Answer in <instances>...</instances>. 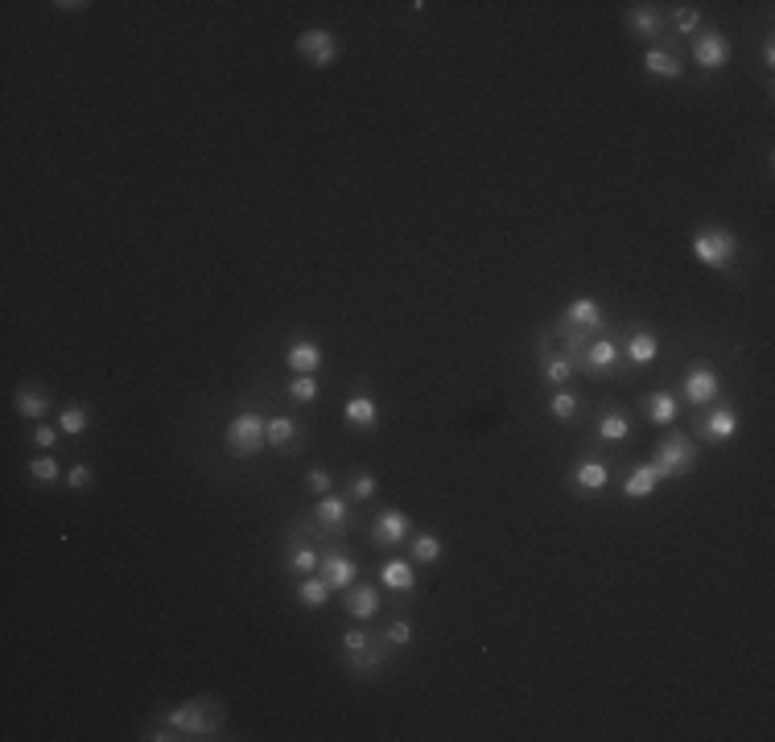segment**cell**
Masks as SVG:
<instances>
[{
  "label": "cell",
  "instance_id": "cell-1",
  "mask_svg": "<svg viewBox=\"0 0 775 742\" xmlns=\"http://www.w3.org/2000/svg\"><path fill=\"white\" fill-rule=\"evenodd\" d=\"M161 722H170L190 742H211V738H219V730L227 722V710L215 697H190V701L174 705V710H165Z\"/></svg>",
  "mask_w": 775,
  "mask_h": 742
},
{
  "label": "cell",
  "instance_id": "cell-2",
  "mask_svg": "<svg viewBox=\"0 0 775 742\" xmlns=\"http://www.w3.org/2000/svg\"><path fill=\"white\" fill-rule=\"evenodd\" d=\"M693 256L710 268V273H730V268L738 264V252H743V244H738V235L722 223H705L693 231V240H689Z\"/></svg>",
  "mask_w": 775,
  "mask_h": 742
},
{
  "label": "cell",
  "instance_id": "cell-3",
  "mask_svg": "<svg viewBox=\"0 0 775 742\" xmlns=\"http://www.w3.org/2000/svg\"><path fill=\"white\" fill-rule=\"evenodd\" d=\"M697 462H701V450H697V437H689V433H664L656 442V454H652V466H656L660 483L693 475Z\"/></svg>",
  "mask_w": 775,
  "mask_h": 742
},
{
  "label": "cell",
  "instance_id": "cell-4",
  "mask_svg": "<svg viewBox=\"0 0 775 742\" xmlns=\"http://www.w3.org/2000/svg\"><path fill=\"white\" fill-rule=\"evenodd\" d=\"M268 417H260L256 409H244V413H235L227 425H223V446L231 458H256L268 450Z\"/></svg>",
  "mask_w": 775,
  "mask_h": 742
},
{
  "label": "cell",
  "instance_id": "cell-5",
  "mask_svg": "<svg viewBox=\"0 0 775 742\" xmlns=\"http://www.w3.org/2000/svg\"><path fill=\"white\" fill-rule=\"evenodd\" d=\"M677 400L685 404V409H693V413H697V409H710V404H718V400H722V371H718L714 363H705V359L689 363L685 376H681Z\"/></svg>",
  "mask_w": 775,
  "mask_h": 742
},
{
  "label": "cell",
  "instance_id": "cell-6",
  "mask_svg": "<svg viewBox=\"0 0 775 742\" xmlns=\"http://www.w3.org/2000/svg\"><path fill=\"white\" fill-rule=\"evenodd\" d=\"M689 437H701V442H714V446H730L738 437V413L730 404H710V409H697L689 417Z\"/></svg>",
  "mask_w": 775,
  "mask_h": 742
},
{
  "label": "cell",
  "instance_id": "cell-7",
  "mask_svg": "<svg viewBox=\"0 0 775 742\" xmlns=\"http://www.w3.org/2000/svg\"><path fill=\"white\" fill-rule=\"evenodd\" d=\"M689 54H693V62H697V71H705V75H722L726 66H730V58H734V46H730V38L722 29H701L697 38L689 42Z\"/></svg>",
  "mask_w": 775,
  "mask_h": 742
},
{
  "label": "cell",
  "instance_id": "cell-8",
  "mask_svg": "<svg viewBox=\"0 0 775 742\" xmlns=\"http://www.w3.org/2000/svg\"><path fill=\"white\" fill-rule=\"evenodd\" d=\"M293 50L306 58L314 71H330V66L339 62V38H334V29H322V25L301 29L297 42H293Z\"/></svg>",
  "mask_w": 775,
  "mask_h": 742
},
{
  "label": "cell",
  "instance_id": "cell-9",
  "mask_svg": "<svg viewBox=\"0 0 775 742\" xmlns=\"http://www.w3.org/2000/svg\"><path fill=\"white\" fill-rule=\"evenodd\" d=\"M623 29L639 42H664L668 38V25H664V9L660 5H644V0H635V5L623 9Z\"/></svg>",
  "mask_w": 775,
  "mask_h": 742
},
{
  "label": "cell",
  "instance_id": "cell-10",
  "mask_svg": "<svg viewBox=\"0 0 775 742\" xmlns=\"http://www.w3.org/2000/svg\"><path fill=\"white\" fill-rule=\"evenodd\" d=\"M606 483H611V466H606V458H598V454H582L574 466H569V487H574L578 495H602Z\"/></svg>",
  "mask_w": 775,
  "mask_h": 742
},
{
  "label": "cell",
  "instance_id": "cell-11",
  "mask_svg": "<svg viewBox=\"0 0 775 742\" xmlns=\"http://www.w3.org/2000/svg\"><path fill=\"white\" fill-rule=\"evenodd\" d=\"M318 573L326 578V586L330 590H347V586H355L359 582V561L347 553V549H339V545H330V549H322V565H318Z\"/></svg>",
  "mask_w": 775,
  "mask_h": 742
},
{
  "label": "cell",
  "instance_id": "cell-12",
  "mask_svg": "<svg viewBox=\"0 0 775 742\" xmlns=\"http://www.w3.org/2000/svg\"><path fill=\"white\" fill-rule=\"evenodd\" d=\"M310 520L318 524L322 536H339V532H347V524H351V499H347V495H334V491L322 495V499L314 503Z\"/></svg>",
  "mask_w": 775,
  "mask_h": 742
},
{
  "label": "cell",
  "instance_id": "cell-13",
  "mask_svg": "<svg viewBox=\"0 0 775 742\" xmlns=\"http://www.w3.org/2000/svg\"><path fill=\"white\" fill-rule=\"evenodd\" d=\"M409 536H413V520L400 508H388L372 520V536H367V541H372L376 549H396V545L409 541Z\"/></svg>",
  "mask_w": 775,
  "mask_h": 742
},
{
  "label": "cell",
  "instance_id": "cell-14",
  "mask_svg": "<svg viewBox=\"0 0 775 742\" xmlns=\"http://www.w3.org/2000/svg\"><path fill=\"white\" fill-rule=\"evenodd\" d=\"M281 557H285V569L293 573V578H310V573H318V565H322V549L310 545L306 532H289Z\"/></svg>",
  "mask_w": 775,
  "mask_h": 742
},
{
  "label": "cell",
  "instance_id": "cell-15",
  "mask_svg": "<svg viewBox=\"0 0 775 742\" xmlns=\"http://www.w3.org/2000/svg\"><path fill=\"white\" fill-rule=\"evenodd\" d=\"M623 363V351L615 339H606V334H598V339L586 343V355H582V376H611V371Z\"/></svg>",
  "mask_w": 775,
  "mask_h": 742
},
{
  "label": "cell",
  "instance_id": "cell-16",
  "mask_svg": "<svg viewBox=\"0 0 775 742\" xmlns=\"http://www.w3.org/2000/svg\"><path fill=\"white\" fill-rule=\"evenodd\" d=\"M623 359L631 367H652L660 359V334L652 326H631L623 339Z\"/></svg>",
  "mask_w": 775,
  "mask_h": 742
},
{
  "label": "cell",
  "instance_id": "cell-17",
  "mask_svg": "<svg viewBox=\"0 0 775 742\" xmlns=\"http://www.w3.org/2000/svg\"><path fill=\"white\" fill-rule=\"evenodd\" d=\"M561 322H569L574 330L590 334V339H598V334H606V314H602V306H598L594 297H574V301H569V306H565Z\"/></svg>",
  "mask_w": 775,
  "mask_h": 742
},
{
  "label": "cell",
  "instance_id": "cell-18",
  "mask_svg": "<svg viewBox=\"0 0 775 742\" xmlns=\"http://www.w3.org/2000/svg\"><path fill=\"white\" fill-rule=\"evenodd\" d=\"M281 359H285V367L293 371V376H318L322 363H326V351L314 339H289Z\"/></svg>",
  "mask_w": 775,
  "mask_h": 742
},
{
  "label": "cell",
  "instance_id": "cell-19",
  "mask_svg": "<svg viewBox=\"0 0 775 742\" xmlns=\"http://www.w3.org/2000/svg\"><path fill=\"white\" fill-rule=\"evenodd\" d=\"M343 421H347V429H355V433H376V425H380V404H376V396L351 392V396L343 400Z\"/></svg>",
  "mask_w": 775,
  "mask_h": 742
},
{
  "label": "cell",
  "instance_id": "cell-20",
  "mask_svg": "<svg viewBox=\"0 0 775 742\" xmlns=\"http://www.w3.org/2000/svg\"><path fill=\"white\" fill-rule=\"evenodd\" d=\"M343 611L351 623H363V619H376L380 615V586L372 582H355L343 590Z\"/></svg>",
  "mask_w": 775,
  "mask_h": 742
},
{
  "label": "cell",
  "instance_id": "cell-21",
  "mask_svg": "<svg viewBox=\"0 0 775 742\" xmlns=\"http://www.w3.org/2000/svg\"><path fill=\"white\" fill-rule=\"evenodd\" d=\"M639 409H644V417L660 429H672L681 421V400L677 392H668V388H656V392H644V400H639Z\"/></svg>",
  "mask_w": 775,
  "mask_h": 742
},
{
  "label": "cell",
  "instance_id": "cell-22",
  "mask_svg": "<svg viewBox=\"0 0 775 742\" xmlns=\"http://www.w3.org/2000/svg\"><path fill=\"white\" fill-rule=\"evenodd\" d=\"M536 367H541V384L553 392V388H565L569 380L578 376L574 371V363H569L561 351H549L541 339H536Z\"/></svg>",
  "mask_w": 775,
  "mask_h": 742
},
{
  "label": "cell",
  "instance_id": "cell-23",
  "mask_svg": "<svg viewBox=\"0 0 775 742\" xmlns=\"http://www.w3.org/2000/svg\"><path fill=\"white\" fill-rule=\"evenodd\" d=\"M644 71L660 83H677V79H685V62H681L677 46H652V50H644Z\"/></svg>",
  "mask_w": 775,
  "mask_h": 742
},
{
  "label": "cell",
  "instance_id": "cell-24",
  "mask_svg": "<svg viewBox=\"0 0 775 742\" xmlns=\"http://www.w3.org/2000/svg\"><path fill=\"white\" fill-rule=\"evenodd\" d=\"M50 392L42 388V384H17V392H13V413L21 417V421H42L46 413H50Z\"/></svg>",
  "mask_w": 775,
  "mask_h": 742
},
{
  "label": "cell",
  "instance_id": "cell-25",
  "mask_svg": "<svg viewBox=\"0 0 775 742\" xmlns=\"http://www.w3.org/2000/svg\"><path fill=\"white\" fill-rule=\"evenodd\" d=\"M380 586L392 590V594H413L417 590V569H413V561L384 557V565H380Z\"/></svg>",
  "mask_w": 775,
  "mask_h": 742
},
{
  "label": "cell",
  "instance_id": "cell-26",
  "mask_svg": "<svg viewBox=\"0 0 775 742\" xmlns=\"http://www.w3.org/2000/svg\"><path fill=\"white\" fill-rule=\"evenodd\" d=\"M623 499H652L656 491H660V475H656V466H652V458L648 462H635L631 470H627V479H623Z\"/></svg>",
  "mask_w": 775,
  "mask_h": 742
},
{
  "label": "cell",
  "instance_id": "cell-27",
  "mask_svg": "<svg viewBox=\"0 0 775 742\" xmlns=\"http://www.w3.org/2000/svg\"><path fill=\"white\" fill-rule=\"evenodd\" d=\"M664 25H668L672 38L693 42L697 33L705 29V17H701V9H697V5H672V9L664 13Z\"/></svg>",
  "mask_w": 775,
  "mask_h": 742
},
{
  "label": "cell",
  "instance_id": "cell-28",
  "mask_svg": "<svg viewBox=\"0 0 775 742\" xmlns=\"http://www.w3.org/2000/svg\"><path fill=\"white\" fill-rule=\"evenodd\" d=\"M594 437H598L602 446H619V442H627V437H631V417L619 413V409H602V413H598V425H594Z\"/></svg>",
  "mask_w": 775,
  "mask_h": 742
},
{
  "label": "cell",
  "instance_id": "cell-29",
  "mask_svg": "<svg viewBox=\"0 0 775 742\" xmlns=\"http://www.w3.org/2000/svg\"><path fill=\"white\" fill-rule=\"evenodd\" d=\"M264 437H268V450H277V454H289V450H297V442H301V425L293 421V417H268V429H264Z\"/></svg>",
  "mask_w": 775,
  "mask_h": 742
},
{
  "label": "cell",
  "instance_id": "cell-30",
  "mask_svg": "<svg viewBox=\"0 0 775 742\" xmlns=\"http://www.w3.org/2000/svg\"><path fill=\"white\" fill-rule=\"evenodd\" d=\"M545 409H549V417H553L557 425H574V421L582 417V396L569 388V384H565V388H553Z\"/></svg>",
  "mask_w": 775,
  "mask_h": 742
},
{
  "label": "cell",
  "instance_id": "cell-31",
  "mask_svg": "<svg viewBox=\"0 0 775 742\" xmlns=\"http://www.w3.org/2000/svg\"><path fill=\"white\" fill-rule=\"evenodd\" d=\"M91 421H95V409H91V404H83V400H71V404H62V409H58L62 437H83L91 429Z\"/></svg>",
  "mask_w": 775,
  "mask_h": 742
},
{
  "label": "cell",
  "instance_id": "cell-32",
  "mask_svg": "<svg viewBox=\"0 0 775 742\" xmlns=\"http://www.w3.org/2000/svg\"><path fill=\"white\" fill-rule=\"evenodd\" d=\"M25 475L33 479V483H38V487H54L58 479H66V466L58 462V454H33L29 462H25Z\"/></svg>",
  "mask_w": 775,
  "mask_h": 742
},
{
  "label": "cell",
  "instance_id": "cell-33",
  "mask_svg": "<svg viewBox=\"0 0 775 742\" xmlns=\"http://www.w3.org/2000/svg\"><path fill=\"white\" fill-rule=\"evenodd\" d=\"M330 586H326V578H322V573H310V578H301L297 582V590H293V598L301 602V606H306V611H322V606L330 602Z\"/></svg>",
  "mask_w": 775,
  "mask_h": 742
},
{
  "label": "cell",
  "instance_id": "cell-34",
  "mask_svg": "<svg viewBox=\"0 0 775 742\" xmlns=\"http://www.w3.org/2000/svg\"><path fill=\"white\" fill-rule=\"evenodd\" d=\"M409 553H413V565H437L442 561V536L437 532H413Z\"/></svg>",
  "mask_w": 775,
  "mask_h": 742
},
{
  "label": "cell",
  "instance_id": "cell-35",
  "mask_svg": "<svg viewBox=\"0 0 775 742\" xmlns=\"http://www.w3.org/2000/svg\"><path fill=\"white\" fill-rule=\"evenodd\" d=\"M376 491H380V483H376V475H372V470H351V479H347V499L351 503H363V499H376Z\"/></svg>",
  "mask_w": 775,
  "mask_h": 742
},
{
  "label": "cell",
  "instance_id": "cell-36",
  "mask_svg": "<svg viewBox=\"0 0 775 742\" xmlns=\"http://www.w3.org/2000/svg\"><path fill=\"white\" fill-rule=\"evenodd\" d=\"M285 392H289L293 404H314L318 392H322V384H318V376H289Z\"/></svg>",
  "mask_w": 775,
  "mask_h": 742
},
{
  "label": "cell",
  "instance_id": "cell-37",
  "mask_svg": "<svg viewBox=\"0 0 775 742\" xmlns=\"http://www.w3.org/2000/svg\"><path fill=\"white\" fill-rule=\"evenodd\" d=\"M413 635H417V627H413V619H392L388 627H384V639H388V648L392 652H400V648H409L413 644Z\"/></svg>",
  "mask_w": 775,
  "mask_h": 742
},
{
  "label": "cell",
  "instance_id": "cell-38",
  "mask_svg": "<svg viewBox=\"0 0 775 742\" xmlns=\"http://www.w3.org/2000/svg\"><path fill=\"white\" fill-rule=\"evenodd\" d=\"M71 491H87L91 483H95V470L87 466V462H75V466H66V479H62Z\"/></svg>",
  "mask_w": 775,
  "mask_h": 742
},
{
  "label": "cell",
  "instance_id": "cell-39",
  "mask_svg": "<svg viewBox=\"0 0 775 742\" xmlns=\"http://www.w3.org/2000/svg\"><path fill=\"white\" fill-rule=\"evenodd\" d=\"M306 487H310V495L314 499H322V495H330L334 491V479H330V470H322V466H314L310 475H306Z\"/></svg>",
  "mask_w": 775,
  "mask_h": 742
},
{
  "label": "cell",
  "instance_id": "cell-40",
  "mask_svg": "<svg viewBox=\"0 0 775 742\" xmlns=\"http://www.w3.org/2000/svg\"><path fill=\"white\" fill-rule=\"evenodd\" d=\"M58 433H62L58 425H38V429H33V437H29V442L38 446V450H46V454H50V450L58 446Z\"/></svg>",
  "mask_w": 775,
  "mask_h": 742
},
{
  "label": "cell",
  "instance_id": "cell-41",
  "mask_svg": "<svg viewBox=\"0 0 775 742\" xmlns=\"http://www.w3.org/2000/svg\"><path fill=\"white\" fill-rule=\"evenodd\" d=\"M763 71H775V38H763Z\"/></svg>",
  "mask_w": 775,
  "mask_h": 742
},
{
  "label": "cell",
  "instance_id": "cell-42",
  "mask_svg": "<svg viewBox=\"0 0 775 742\" xmlns=\"http://www.w3.org/2000/svg\"><path fill=\"white\" fill-rule=\"evenodd\" d=\"M54 9L58 13H79V9H91L87 0H54Z\"/></svg>",
  "mask_w": 775,
  "mask_h": 742
}]
</instances>
